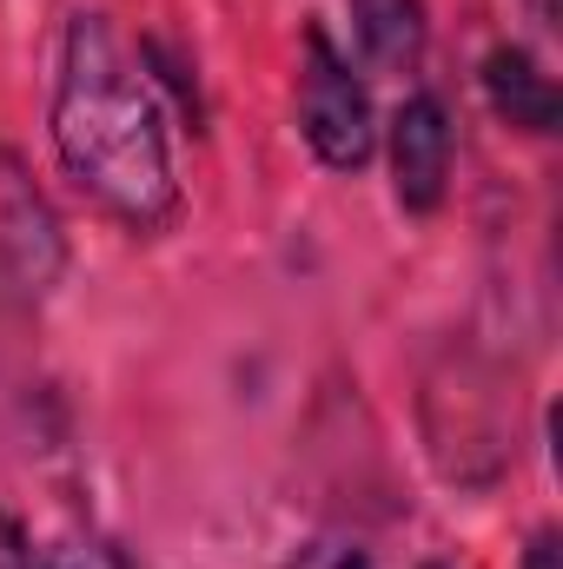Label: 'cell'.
Masks as SVG:
<instances>
[{
    "label": "cell",
    "instance_id": "6",
    "mask_svg": "<svg viewBox=\"0 0 563 569\" xmlns=\"http://www.w3.org/2000/svg\"><path fill=\"white\" fill-rule=\"evenodd\" d=\"M292 569H378V557H372L358 537L325 530V537H312V543L298 550V563H292Z\"/></svg>",
    "mask_w": 563,
    "mask_h": 569
},
{
    "label": "cell",
    "instance_id": "4",
    "mask_svg": "<svg viewBox=\"0 0 563 569\" xmlns=\"http://www.w3.org/2000/svg\"><path fill=\"white\" fill-rule=\"evenodd\" d=\"M484 93H491L497 120H511V127H524V133H551L557 113H563L557 80H551L524 47H497V53L484 60Z\"/></svg>",
    "mask_w": 563,
    "mask_h": 569
},
{
    "label": "cell",
    "instance_id": "1",
    "mask_svg": "<svg viewBox=\"0 0 563 569\" xmlns=\"http://www.w3.org/2000/svg\"><path fill=\"white\" fill-rule=\"evenodd\" d=\"M53 146H60L67 179L120 226L152 232L172 219L179 179H172L159 100L100 13H73V27H67L60 93H53Z\"/></svg>",
    "mask_w": 563,
    "mask_h": 569
},
{
    "label": "cell",
    "instance_id": "5",
    "mask_svg": "<svg viewBox=\"0 0 563 569\" xmlns=\"http://www.w3.org/2000/svg\"><path fill=\"white\" fill-rule=\"evenodd\" d=\"M352 33L378 73H412L424 60V0H352Z\"/></svg>",
    "mask_w": 563,
    "mask_h": 569
},
{
    "label": "cell",
    "instance_id": "7",
    "mask_svg": "<svg viewBox=\"0 0 563 569\" xmlns=\"http://www.w3.org/2000/svg\"><path fill=\"white\" fill-rule=\"evenodd\" d=\"M33 569H127L100 537H60V543H47L40 557H33Z\"/></svg>",
    "mask_w": 563,
    "mask_h": 569
},
{
    "label": "cell",
    "instance_id": "3",
    "mask_svg": "<svg viewBox=\"0 0 563 569\" xmlns=\"http://www.w3.org/2000/svg\"><path fill=\"white\" fill-rule=\"evenodd\" d=\"M451 113L437 93H412L392 120V192L405 212H437L451 186Z\"/></svg>",
    "mask_w": 563,
    "mask_h": 569
},
{
    "label": "cell",
    "instance_id": "10",
    "mask_svg": "<svg viewBox=\"0 0 563 569\" xmlns=\"http://www.w3.org/2000/svg\"><path fill=\"white\" fill-rule=\"evenodd\" d=\"M424 569H444V563H424Z\"/></svg>",
    "mask_w": 563,
    "mask_h": 569
},
{
    "label": "cell",
    "instance_id": "9",
    "mask_svg": "<svg viewBox=\"0 0 563 569\" xmlns=\"http://www.w3.org/2000/svg\"><path fill=\"white\" fill-rule=\"evenodd\" d=\"M563 563V537L557 530H537L531 543H524V569H557Z\"/></svg>",
    "mask_w": 563,
    "mask_h": 569
},
{
    "label": "cell",
    "instance_id": "2",
    "mask_svg": "<svg viewBox=\"0 0 563 569\" xmlns=\"http://www.w3.org/2000/svg\"><path fill=\"white\" fill-rule=\"evenodd\" d=\"M298 127L305 146L332 166V172H358L378 146L372 127V93L358 87V73L332 53V40L318 27H305V67H298Z\"/></svg>",
    "mask_w": 563,
    "mask_h": 569
},
{
    "label": "cell",
    "instance_id": "8",
    "mask_svg": "<svg viewBox=\"0 0 563 569\" xmlns=\"http://www.w3.org/2000/svg\"><path fill=\"white\" fill-rule=\"evenodd\" d=\"M0 569H33V550H27L13 517H0Z\"/></svg>",
    "mask_w": 563,
    "mask_h": 569
}]
</instances>
